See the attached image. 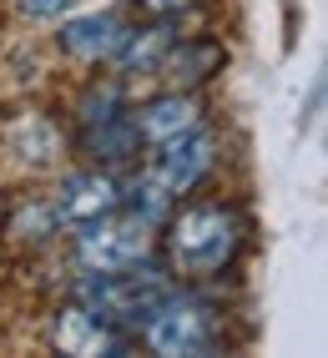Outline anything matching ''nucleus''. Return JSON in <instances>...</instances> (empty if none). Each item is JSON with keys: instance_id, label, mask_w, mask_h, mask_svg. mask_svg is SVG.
Masks as SVG:
<instances>
[{"instance_id": "nucleus-1", "label": "nucleus", "mask_w": 328, "mask_h": 358, "mask_svg": "<svg viewBox=\"0 0 328 358\" xmlns=\"http://www.w3.org/2000/svg\"><path fill=\"white\" fill-rule=\"evenodd\" d=\"M248 222L222 202H197L172 217L167 232V257L172 268L187 278H218L222 268H232V257L243 252Z\"/></svg>"}, {"instance_id": "nucleus-2", "label": "nucleus", "mask_w": 328, "mask_h": 358, "mask_svg": "<svg viewBox=\"0 0 328 358\" xmlns=\"http://www.w3.org/2000/svg\"><path fill=\"white\" fill-rule=\"evenodd\" d=\"M177 288V282L152 268V262H131V268H116V273H86L81 278V308H91L101 323H111L116 333H131V328H142L147 313L162 303Z\"/></svg>"}, {"instance_id": "nucleus-3", "label": "nucleus", "mask_w": 328, "mask_h": 358, "mask_svg": "<svg viewBox=\"0 0 328 358\" xmlns=\"http://www.w3.org/2000/svg\"><path fill=\"white\" fill-rule=\"evenodd\" d=\"M147 338L152 353H167V358H207L222 348V313L207 298H192V293H167L147 323L136 328Z\"/></svg>"}, {"instance_id": "nucleus-4", "label": "nucleus", "mask_w": 328, "mask_h": 358, "mask_svg": "<svg viewBox=\"0 0 328 358\" xmlns=\"http://www.w3.org/2000/svg\"><path fill=\"white\" fill-rule=\"evenodd\" d=\"M142 257H152V222H142L127 207L76 227V262L86 273H116Z\"/></svg>"}, {"instance_id": "nucleus-5", "label": "nucleus", "mask_w": 328, "mask_h": 358, "mask_svg": "<svg viewBox=\"0 0 328 358\" xmlns=\"http://www.w3.org/2000/svg\"><path fill=\"white\" fill-rule=\"evenodd\" d=\"M213 166H218V136L207 127H192V131H182L172 141H162L157 162L147 166V172L167 187L172 197H182V192H192V187H202Z\"/></svg>"}, {"instance_id": "nucleus-6", "label": "nucleus", "mask_w": 328, "mask_h": 358, "mask_svg": "<svg viewBox=\"0 0 328 358\" xmlns=\"http://www.w3.org/2000/svg\"><path fill=\"white\" fill-rule=\"evenodd\" d=\"M116 207H122V182L106 166H91V172L61 177L56 197H51V217H56V227H81V222H97L106 212H116Z\"/></svg>"}, {"instance_id": "nucleus-7", "label": "nucleus", "mask_w": 328, "mask_h": 358, "mask_svg": "<svg viewBox=\"0 0 328 358\" xmlns=\"http://www.w3.org/2000/svg\"><path fill=\"white\" fill-rule=\"evenodd\" d=\"M51 338H56L61 353H81V358H91V353H127V333H116L111 323H101L81 303H71V308L56 313Z\"/></svg>"}, {"instance_id": "nucleus-8", "label": "nucleus", "mask_w": 328, "mask_h": 358, "mask_svg": "<svg viewBox=\"0 0 328 358\" xmlns=\"http://www.w3.org/2000/svg\"><path fill=\"white\" fill-rule=\"evenodd\" d=\"M131 122H136V136H142L147 147H162V141H172V136H182V131L202 127V101L192 96V91L177 86V91H167V96L147 101Z\"/></svg>"}, {"instance_id": "nucleus-9", "label": "nucleus", "mask_w": 328, "mask_h": 358, "mask_svg": "<svg viewBox=\"0 0 328 358\" xmlns=\"http://www.w3.org/2000/svg\"><path fill=\"white\" fill-rule=\"evenodd\" d=\"M122 36H127V26L111 10H86V15H71L61 26V51L76 56V61H111Z\"/></svg>"}, {"instance_id": "nucleus-10", "label": "nucleus", "mask_w": 328, "mask_h": 358, "mask_svg": "<svg viewBox=\"0 0 328 358\" xmlns=\"http://www.w3.org/2000/svg\"><path fill=\"white\" fill-rule=\"evenodd\" d=\"M172 26H147V31H127L122 45L111 51V66L127 71V76H152V71L162 66V56L172 51Z\"/></svg>"}, {"instance_id": "nucleus-11", "label": "nucleus", "mask_w": 328, "mask_h": 358, "mask_svg": "<svg viewBox=\"0 0 328 358\" xmlns=\"http://www.w3.org/2000/svg\"><path fill=\"white\" fill-rule=\"evenodd\" d=\"M222 66V51L213 41H172V51L162 56V66L157 71H167V76L177 81V86H197V81H207L213 71Z\"/></svg>"}, {"instance_id": "nucleus-12", "label": "nucleus", "mask_w": 328, "mask_h": 358, "mask_svg": "<svg viewBox=\"0 0 328 358\" xmlns=\"http://www.w3.org/2000/svg\"><path fill=\"white\" fill-rule=\"evenodd\" d=\"M136 147H142V136H136V122L127 111H116V116H106V122L86 127V152L97 162H127Z\"/></svg>"}, {"instance_id": "nucleus-13", "label": "nucleus", "mask_w": 328, "mask_h": 358, "mask_svg": "<svg viewBox=\"0 0 328 358\" xmlns=\"http://www.w3.org/2000/svg\"><path fill=\"white\" fill-rule=\"evenodd\" d=\"M61 152V136L45 127V122H26L15 131V162H26V166H51Z\"/></svg>"}, {"instance_id": "nucleus-14", "label": "nucleus", "mask_w": 328, "mask_h": 358, "mask_svg": "<svg viewBox=\"0 0 328 358\" xmlns=\"http://www.w3.org/2000/svg\"><path fill=\"white\" fill-rule=\"evenodd\" d=\"M116 106H122L116 86H91L81 96V127H97V122H106V116H116Z\"/></svg>"}, {"instance_id": "nucleus-15", "label": "nucleus", "mask_w": 328, "mask_h": 358, "mask_svg": "<svg viewBox=\"0 0 328 358\" xmlns=\"http://www.w3.org/2000/svg\"><path fill=\"white\" fill-rule=\"evenodd\" d=\"M142 10H152V15H177V10H192L197 0H136Z\"/></svg>"}]
</instances>
